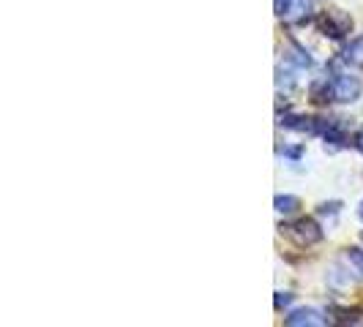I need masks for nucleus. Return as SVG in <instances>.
Returning <instances> with one entry per match:
<instances>
[{
  "label": "nucleus",
  "mask_w": 363,
  "mask_h": 327,
  "mask_svg": "<svg viewBox=\"0 0 363 327\" xmlns=\"http://www.w3.org/2000/svg\"><path fill=\"white\" fill-rule=\"evenodd\" d=\"M355 147H358V153H363V128L355 134Z\"/></svg>",
  "instance_id": "9b49d317"
},
{
  "label": "nucleus",
  "mask_w": 363,
  "mask_h": 327,
  "mask_svg": "<svg viewBox=\"0 0 363 327\" xmlns=\"http://www.w3.org/2000/svg\"><path fill=\"white\" fill-rule=\"evenodd\" d=\"M281 126L290 128V131H306V134L323 131V123H320L317 117H301V115H287V117H281Z\"/></svg>",
  "instance_id": "39448f33"
},
{
  "label": "nucleus",
  "mask_w": 363,
  "mask_h": 327,
  "mask_svg": "<svg viewBox=\"0 0 363 327\" xmlns=\"http://www.w3.org/2000/svg\"><path fill=\"white\" fill-rule=\"evenodd\" d=\"M361 240H363V235H361Z\"/></svg>",
  "instance_id": "ddd939ff"
},
{
  "label": "nucleus",
  "mask_w": 363,
  "mask_h": 327,
  "mask_svg": "<svg viewBox=\"0 0 363 327\" xmlns=\"http://www.w3.org/2000/svg\"><path fill=\"white\" fill-rule=\"evenodd\" d=\"M320 30L333 41H342L352 33V17L342 8H330L320 17Z\"/></svg>",
  "instance_id": "7ed1b4c3"
},
{
  "label": "nucleus",
  "mask_w": 363,
  "mask_h": 327,
  "mask_svg": "<svg viewBox=\"0 0 363 327\" xmlns=\"http://www.w3.org/2000/svg\"><path fill=\"white\" fill-rule=\"evenodd\" d=\"M273 205H276V213H281V216H292V213H298L301 200H298V197H292V194H279Z\"/></svg>",
  "instance_id": "0eeeda50"
},
{
  "label": "nucleus",
  "mask_w": 363,
  "mask_h": 327,
  "mask_svg": "<svg viewBox=\"0 0 363 327\" xmlns=\"http://www.w3.org/2000/svg\"><path fill=\"white\" fill-rule=\"evenodd\" d=\"M363 93L361 76L355 74H336L330 79V98L333 101H342V104H355Z\"/></svg>",
  "instance_id": "f03ea898"
},
{
  "label": "nucleus",
  "mask_w": 363,
  "mask_h": 327,
  "mask_svg": "<svg viewBox=\"0 0 363 327\" xmlns=\"http://www.w3.org/2000/svg\"><path fill=\"white\" fill-rule=\"evenodd\" d=\"M292 6H295V0H273V11H276V17H290Z\"/></svg>",
  "instance_id": "6e6552de"
},
{
  "label": "nucleus",
  "mask_w": 363,
  "mask_h": 327,
  "mask_svg": "<svg viewBox=\"0 0 363 327\" xmlns=\"http://www.w3.org/2000/svg\"><path fill=\"white\" fill-rule=\"evenodd\" d=\"M292 300V294H287V292H276V309H281V306H287Z\"/></svg>",
  "instance_id": "9d476101"
},
{
  "label": "nucleus",
  "mask_w": 363,
  "mask_h": 327,
  "mask_svg": "<svg viewBox=\"0 0 363 327\" xmlns=\"http://www.w3.org/2000/svg\"><path fill=\"white\" fill-rule=\"evenodd\" d=\"M342 57H345V63H350V66H363V38H352L345 47Z\"/></svg>",
  "instance_id": "423d86ee"
},
{
  "label": "nucleus",
  "mask_w": 363,
  "mask_h": 327,
  "mask_svg": "<svg viewBox=\"0 0 363 327\" xmlns=\"http://www.w3.org/2000/svg\"><path fill=\"white\" fill-rule=\"evenodd\" d=\"M284 325L290 327H323L328 325V316L317 309H295L284 316Z\"/></svg>",
  "instance_id": "20e7f679"
},
{
  "label": "nucleus",
  "mask_w": 363,
  "mask_h": 327,
  "mask_svg": "<svg viewBox=\"0 0 363 327\" xmlns=\"http://www.w3.org/2000/svg\"><path fill=\"white\" fill-rule=\"evenodd\" d=\"M347 256H350V262H352V265L363 272V251H361V248H350V254H347Z\"/></svg>",
  "instance_id": "1a4fd4ad"
},
{
  "label": "nucleus",
  "mask_w": 363,
  "mask_h": 327,
  "mask_svg": "<svg viewBox=\"0 0 363 327\" xmlns=\"http://www.w3.org/2000/svg\"><path fill=\"white\" fill-rule=\"evenodd\" d=\"M281 235L292 240L295 246L301 248H311L323 240V229L314 218H298V221H290V224H281Z\"/></svg>",
  "instance_id": "f257e3e1"
},
{
  "label": "nucleus",
  "mask_w": 363,
  "mask_h": 327,
  "mask_svg": "<svg viewBox=\"0 0 363 327\" xmlns=\"http://www.w3.org/2000/svg\"><path fill=\"white\" fill-rule=\"evenodd\" d=\"M358 216L363 218V202H361V207H358Z\"/></svg>",
  "instance_id": "f8f14e48"
}]
</instances>
